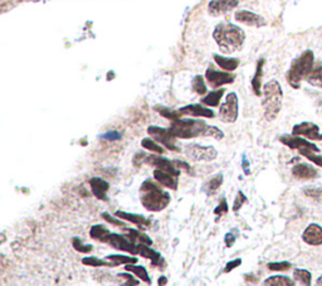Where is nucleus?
<instances>
[{"label":"nucleus","mask_w":322,"mask_h":286,"mask_svg":"<svg viewBox=\"0 0 322 286\" xmlns=\"http://www.w3.org/2000/svg\"><path fill=\"white\" fill-rule=\"evenodd\" d=\"M213 37L224 53H232L240 50L245 39L244 32L232 23L218 24L213 32Z\"/></svg>","instance_id":"1"},{"label":"nucleus","mask_w":322,"mask_h":286,"mask_svg":"<svg viewBox=\"0 0 322 286\" xmlns=\"http://www.w3.org/2000/svg\"><path fill=\"white\" fill-rule=\"evenodd\" d=\"M140 193H141L140 201L147 211L160 212L166 208L170 203L169 193L162 190L151 181L143 182L140 188Z\"/></svg>","instance_id":"2"},{"label":"nucleus","mask_w":322,"mask_h":286,"mask_svg":"<svg viewBox=\"0 0 322 286\" xmlns=\"http://www.w3.org/2000/svg\"><path fill=\"white\" fill-rule=\"evenodd\" d=\"M282 99L283 92L278 81L272 80L264 84L262 106L264 110V118L268 121H272L278 116L282 108Z\"/></svg>","instance_id":"3"},{"label":"nucleus","mask_w":322,"mask_h":286,"mask_svg":"<svg viewBox=\"0 0 322 286\" xmlns=\"http://www.w3.org/2000/svg\"><path fill=\"white\" fill-rule=\"evenodd\" d=\"M315 63V56L312 51H305L299 58L292 62L291 68L287 72V81L293 89H300L301 81L305 80L307 73Z\"/></svg>","instance_id":"4"},{"label":"nucleus","mask_w":322,"mask_h":286,"mask_svg":"<svg viewBox=\"0 0 322 286\" xmlns=\"http://www.w3.org/2000/svg\"><path fill=\"white\" fill-rule=\"evenodd\" d=\"M208 125L203 120L194 119H178L174 120L171 124V130L177 138L181 139H191L196 136L205 135Z\"/></svg>","instance_id":"5"},{"label":"nucleus","mask_w":322,"mask_h":286,"mask_svg":"<svg viewBox=\"0 0 322 286\" xmlns=\"http://www.w3.org/2000/svg\"><path fill=\"white\" fill-rule=\"evenodd\" d=\"M185 152L195 162H210V160H214L218 155V151L213 146H203L199 144L188 145L185 148Z\"/></svg>","instance_id":"6"},{"label":"nucleus","mask_w":322,"mask_h":286,"mask_svg":"<svg viewBox=\"0 0 322 286\" xmlns=\"http://www.w3.org/2000/svg\"><path fill=\"white\" fill-rule=\"evenodd\" d=\"M147 133L151 138H154V140L158 141V143H161L162 145H165L170 150L180 151L177 148V145H175L177 136L174 135V133L170 129H162V127L159 126H150L147 129Z\"/></svg>","instance_id":"7"},{"label":"nucleus","mask_w":322,"mask_h":286,"mask_svg":"<svg viewBox=\"0 0 322 286\" xmlns=\"http://www.w3.org/2000/svg\"><path fill=\"white\" fill-rule=\"evenodd\" d=\"M219 118L223 122H234L238 118V96L234 92L227 96L226 101L219 108Z\"/></svg>","instance_id":"8"},{"label":"nucleus","mask_w":322,"mask_h":286,"mask_svg":"<svg viewBox=\"0 0 322 286\" xmlns=\"http://www.w3.org/2000/svg\"><path fill=\"white\" fill-rule=\"evenodd\" d=\"M105 242L108 245H111L115 249L121 250V251H126L132 253V255H136L139 253V249H137V245H135V242H132L129 237L117 235V233H110L105 239Z\"/></svg>","instance_id":"9"},{"label":"nucleus","mask_w":322,"mask_h":286,"mask_svg":"<svg viewBox=\"0 0 322 286\" xmlns=\"http://www.w3.org/2000/svg\"><path fill=\"white\" fill-rule=\"evenodd\" d=\"M280 140H281V143H283L285 145L288 146V148L293 149V150H299L300 154L306 150H312L316 152L320 151V149H318L315 144L310 143V141L305 140V139H301L297 135H293V136L283 135V136H281Z\"/></svg>","instance_id":"10"},{"label":"nucleus","mask_w":322,"mask_h":286,"mask_svg":"<svg viewBox=\"0 0 322 286\" xmlns=\"http://www.w3.org/2000/svg\"><path fill=\"white\" fill-rule=\"evenodd\" d=\"M205 77H207L210 86L219 87L223 86V84L234 82L235 76L229 72H220V71H216L213 67H209L207 70V72H205Z\"/></svg>","instance_id":"11"},{"label":"nucleus","mask_w":322,"mask_h":286,"mask_svg":"<svg viewBox=\"0 0 322 286\" xmlns=\"http://www.w3.org/2000/svg\"><path fill=\"white\" fill-rule=\"evenodd\" d=\"M293 135H302L306 138L311 139V140H322V134L320 133V127L317 125L312 124V122H301L293 126L292 130Z\"/></svg>","instance_id":"12"},{"label":"nucleus","mask_w":322,"mask_h":286,"mask_svg":"<svg viewBox=\"0 0 322 286\" xmlns=\"http://www.w3.org/2000/svg\"><path fill=\"white\" fill-rule=\"evenodd\" d=\"M146 163L150 165H154V167H156V169H161V170L167 171V173L172 174V175L175 177H179L180 174L179 168H177L175 163H171L169 159H166V158L155 157V155H147V157H146Z\"/></svg>","instance_id":"13"},{"label":"nucleus","mask_w":322,"mask_h":286,"mask_svg":"<svg viewBox=\"0 0 322 286\" xmlns=\"http://www.w3.org/2000/svg\"><path fill=\"white\" fill-rule=\"evenodd\" d=\"M302 238L311 246H320L322 245V227L316 223H311L305 230Z\"/></svg>","instance_id":"14"},{"label":"nucleus","mask_w":322,"mask_h":286,"mask_svg":"<svg viewBox=\"0 0 322 286\" xmlns=\"http://www.w3.org/2000/svg\"><path fill=\"white\" fill-rule=\"evenodd\" d=\"M179 113L181 115H190L194 118H214V111L210 108L204 107V106L199 105V103H193V105H188L185 107L179 108Z\"/></svg>","instance_id":"15"},{"label":"nucleus","mask_w":322,"mask_h":286,"mask_svg":"<svg viewBox=\"0 0 322 286\" xmlns=\"http://www.w3.org/2000/svg\"><path fill=\"white\" fill-rule=\"evenodd\" d=\"M238 5V0H212L208 5L209 13L213 15H221L228 13Z\"/></svg>","instance_id":"16"},{"label":"nucleus","mask_w":322,"mask_h":286,"mask_svg":"<svg viewBox=\"0 0 322 286\" xmlns=\"http://www.w3.org/2000/svg\"><path fill=\"white\" fill-rule=\"evenodd\" d=\"M234 18H235V20L240 21V23L247 24V26H252V27L266 26V20H264L261 15L256 14V13L248 12V10H239V12L235 13Z\"/></svg>","instance_id":"17"},{"label":"nucleus","mask_w":322,"mask_h":286,"mask_svg":"<svg viewBox=\"0 0 322 286\" xmlns=\"http://www.w3.org/2000/svg\"><path fill=\"white\" fill-rule=\"evenodd\" d=\"M90 185L94 197L102 201H107V192L110 189V184L106 181L101 178H92L90 181Z\"/></svg>","instance_id":"18"},{"label":"nucleus","mask_w":322,"mask_h":286,"mask_svg":"<svg viewBox=\"0 0 322 286\" xmlns=\"http://www.w3.org/2000/svg\"><path fill=\"white\" fill-rule=\"evenodd\" d=\"M154 178H155L159 183L170 188V189H177L178 188V177L172 175V174L167 173V171L161 170V169H155V170H154Z\"/></svg>","instance_id":"19"},{"label":"nucleus","mask_w":322,"mask_h":286,"mask_svg":"<svg viewBox=\"0 0 322 286\" xmlns=\"http://www.w3.org/2000/svg\"><path fill=\"white\" fill-rule=\"evenodd\" d=\"M305 80L310 84H312V86L322 89V62L317 61L313 63L312 68L307 73Z\"/></svg>","instance_id":"20"},{"label":"nucleus","mask_w":322,"mask_h":286,"mask_svg":"<svg viewBox=\"0 0 322 286\" xmlns=\"http://www.w3.org/2000/svg\"><path fill=\"white\" fill-rule=\"evenodd\" d=\"M292 174H293L296 178L302 179V181H308V179H313L317 175V171L316 169H313L311 165L307 164H297L294 165L292 169Z\"/></svg>","instance_id":"21"},{"label":"nucleus","mask_w":322,"mask_h":286,"mask_svg":"<svg viewBox=\"0 0 322 286\" xmlns=\"http://www.w3.org/2000/svg\"><path fill=\"white\" fill-rule=\"evenodd\" d=\"M150 245H146V244H139L137 245V249H139V253L142 256V257H146V258H150L151 261H153V265L156 266L159 265V263H161L162 261V257L161 255L159 253L158 251H155V250L150 249Z\"/></svg>","instance_id":"22"},{"label":"nucleus","mask_w":322,"mask_h":286,"mask_svg":"<svg viewBox=\"0 0 322 286\" xmlns=\"http://www.w3.org/2000/svg\"><path fill=\"white\" fill-rule=\"evenodd\" d=\"M116 217L121 219H125L129 221V222L135 223V225H139V226H148L150 225V221H147L143 216H140V214H134V213H127V212H122V211H117L115 213Z\"/></svg>","instance_id":"23"},{"label":"nucleus","mask_w":322,"mask_h":286,"mask_svg":"<svg viewBox=\"0 0 322 286\" xmlns=\"http://www.w3.org/2000/svg\"><path fill=\"white\" fill-rule=\"evenodd\" d=\"M263 64H264V59H259L258 64H257V71L254 77L252 78V87H253V91L257 96H261V78L263 76Z\"/></svg>","instance_id":"24"},{"label":"nucleus","mask_w":322,"mask_h":286,"mask_svg":"<svg viewBox=\"0 0 322 286\" xmlns=\"http://www.w3.org/2000/svg\"><path fill=\"white\" fill-rule=\"evenodd\" d=\"M214 59L216 63H218V66L226 71H234L235 68L239 66V59L237 58H227V57H221L219 56V54H214Z\"/></svg>","instance_id":"25"},{"label":"nucleus","mask_w":322,"mask_h":286,"mask_svg":"<svg viewBox=\"0 0 322 286\" xmlns=\"http://www.w3.org/2000/svg\"><path fill=\"white\" fill-rule=\"evenodd\" d=\"M221 183H223V175H221V174H216V175H214L213 178H210L209 181H208V183L204 185V189L203 190H204L208 195L214 194L216 190L219 189Z\"/></svg>","instance_id":"26"},{"label":"nucleus","mask_w":322,"mask_h":286,"mask_svg":"<svg viewBox=\"0 0 322 286\" xmlns=\"http://www.w3.org/2000/svg\"><path fill=\"white\" fill-rule=\"evenodd\" d=\"M223 95H224V89L216 90V91H213V92H210V94H208L207 96L202 100V102L204 103V105L210 106V107H215V106L219 105V101H220Z\"/></svg>","instance_id":"27"},{"label":"nucleus","mask_w":322,"mask_h":286,"mask_svg":"<svg viewBox=\"0 0 322 286\" xmlns=\"http://www.w3.org/2000/svg\"><path fill=\"white\" fill-rule=\"evenodd\" d=\"M126 237H129L132 242H136L139 241L140 244H146V245H151L153 241L150 239V237L146 236L145 233H141L140 231L137 230H129L126 228Z\"/></svg>","instance_id":"28"},{"label":"nucleus","mask_w":322,"mask_h":286,"mask_svg":"<svg viewBox=\"0 0 322 286\" xmlns=\"http://www.w3.org/2000/svg\"><path fill=\"white\" fill-rule=\"evenodd\" d=\"M125 270H127V271H130V272H134L139 279L143 280L146 284H150L151 282L150 277H148V275H147V271H146L145 268H142V266H136L135 263H127V265L125 266Z\"/></svg>","instance_id":"29"},{"label":"nucleus","mask_w":322,"mask_h":286,"mask_svg":"<svg viewBox=\"0 0 322 286\" xmlns=\"http://www.w3.org/2000/svg\"><path fill=\"white\" fill-rule=\"evenodd\" d=\"M110 233H111L110 231H108L105 226H101V225H94L90 231L91 238L97 239V241H101V242H105V239H106V237L110 235Z\"/></svg>","instance_id":"30"},{"label":"nucleus","mask_w":322,"mask_h":286,"mask_svg":"<svg viewBox=\"0 0 322 286\" xmlns=\"http://www.w3.org/2000/svg\"><path fill=\"white\" fill-rule=\"evenodd\" d=\"M264 285H270V286H293L296 285V282L292 281L291 279H288L287 276H272L264 281Z\"/></svg>","instance_id":"31"},{"label":"nucleus","mask_w":322,"mask_h":286,"mask_svg":"<svg viewBox=\"0 0 322 286\" xmlns=\"http://www.w3.org/2000/svg\"><path fill=\"white\" fill-rule=\"evenodd\" d=\"M106 260H110L113 265H127V263L137 262V258L125 255H108Z\"/></svg>","instance_id":"32"},{"label":"nucleus","mask_w":322,"mask_h":286,"mask_svg":"<svg viewBox=\"0 0 322 286\" xmlns=\"http://www.w3.org/2000/svg\"><path fill=\"white\" fill-rule=\"evenodd\" d=\"M293 277L294 280L300 282L302 285H311V279H312V275H311L310 271L307 270H302V269H297L296 271L293 272Z\"/></svg>","instance_id":"33"},{"label":"nucleus","mask_w":322,"mask_h":286,"mask_svg":"<svg viewBox=\"0 0 322 286\" xmlns=\"http://www.w3.org/2000/svg\"><path fill=\"white\" fill-rule=\"evenodd\" d=\"M83 265L87 266H93V268H101V266H112L113 263H108L107 261L100 260L97 257H85L82 258Z\"/></svg>","instance_id":"34"},{"label":"nucleus","mask_w":322,"mask_h":286,"mask_svg":"<svg viewBox=\"0 0 322 286\" xmlns=\"http://www.w3.org/2000/svg\"><path fill=\"white\" fill-rule=\"evenodd\" d=\"M143 149H147V150L158 152V154H162L164 152V149L161 148L159 144H156L153 139H143L141 143Z\"/></svg>","instance_id":"35"},{"label":"nucleus","mask_w":322,"mask_h":286,"mask_svg":"<svg viewBox=\"0 0 322 286\" xmlns=\"http://www.w3.org/2000/svg\"><path fill=\"white\" fill-rule=\"evenodd\" d=\"M72 245H73V247H75L76 251H78V252L88 253L93 250V247H92L91 245H85L82 242V239L78 238V237H75V238L72 239Z\"/></svg>","instance_id":"36"},{"label":"nucleus","mask_w":322,"mask_h":286,"mask_svg":"<svg viewBox=\"0 0 322 286\" xmlns=\"http://www.w3.org/2000/svg\"><path fill=\"white\" fill-rule=\"evenodd\" d=\"M193 89L196 94L204 95L207 92V86H205L204 78L202 76H195L193 80Z\"/></svg>","instance_id":"37"},{"label":"nucleus","mask_w":322,"mask_h":286,"mask_svg":"<svg viewBox=\"0 0 322 286\" xmlns=\"http://www.w3.org/2000/svg\"><path fill=\"white\" fill-rule=\"evenodd\" d=\"M156 111H159V113H160L161 115L164 116V118L171 120V121L180 119V116H181L179 110L172 111V110H170V108H166V107H156Z\"/></svg>","instance_id":"38"},{"label":"nucleus","mask_w":322,"mask_h":286,"mask_svg":"<svg viewBox=\"0 0 322 286\" xmlns=\"http://www.w3.org/2000/svg\"><path fill=\"white\" fill-rule=\"evenodd\" d=\"M267 266H268L270 271H287V270L292 268L291 263L287 262V261H282V262H269Z\"/></svg>","instance_id":"39"},{"label":"nucleus","mask_w":322,"mask_h":286,"mask_svg":"<svg viewBox=\"0 0 322 286\" xmlns=\"http://www.w3.org/2000/svg\"><path fill=\"white\" fill-rule=\"evenodd\" d=\"M205 135L212 136V138L216 139V140H220V139L224 138L223 131H221V130H219L218 127H215V126H208L207 131H205Z\"/></svg>","instance_id":"40"},{"label":"nucleus","mask_w":322,"mask_h":286,"mask_svg":"<svg viewBox=\"0 0 322 286\" xmlns=\"http://www.w3.org/2000/svg\"><path fill=\"white\" fill-rule=\"evenodd\" d=\"M245 202H247V197H245V195H244V193L238 192L237 198H235L234 204H233V211H234V212L239 211L240 207H242Z\"/></svg>","instance_id":"41"},{"label":"nucleus","mask_w":322,"mask_h":286,"mask_svg":"<svg viewBox=\"0 0 322 286\" xmlns=\"http://www.w3.org/2000/svg\"><path fill=\"white\" fill-rule=\"evenodd\" d=\"M305 194L307 197L312 198V200H322V189H315V188H306L304 190Z\"/></svg>","instance_id":"42"},{"label":"nucleus","mask_w":322,"mask_h":286,"mask_svg":"<svg viewBox=\"0 0 322 286\" xmlns=\"http://www.w3.org/2000/svg\"><path fill=\"white\" fill-rule=\"evenodd\" d=\"M316 151H312V150H306L304 152H301L304 157L307 158V159H310L311 162L316 163L317 165H320V167H322V157H318V155L315 154Z\"/></svg>","instance_id":"43"},{"label":"nucleus","mask_w":322,"mask_h":286,"mask_svg":"<svg viewBox=\"0 0 322 286\" xmlns=\"http://www.w3.org/2000/svg\"><path fill=\"white\" fill-rule=\"evenodd\" d=\"M227 211H228V204H227V201L223 198V201H221L220 204H219V206L214 209V213L216 214V216H220V214L227 213Z\"/></svg>","instance_id":"44"},{"label":"nucleus","mask_w":322,"mask_h":286,"mask_svg":"<svg viewBox=\"0 0 322 286\" xmlns=\"http://www.w3.org/2000/svg\"><path fill=\"white\" fill-rule=\"evenodd\" d=\"M240 263H242V260H240V258H235V260L229 261V262L226 265V269H224V271L231 272L232 270H234L235 268H238V266H239Z\"/></svg>","instance_id":"45"},{"label":"nucleus","mask_w":322,"mask_h":286,"mask_svg":"<svg viewBox=\"0 0 322 286\" xmlns=\"http://www.w3.org/2000/svg\"><path fill=\"white\" fill-rule=\"evenodd\" d=\"M121 136H122V135H121L118 131H108V133H106V134L102 135V138L106 139V140L115 141V140H120Z\"/></svg>","instance_id":"46"},{"label":"nucleus","mask_w":322,"mask_h":286,"mask_svg":"<svg viewBox=\"0 0 322 286\" xmlns=\"http://www.w3.org/2000/svg\"><path fill=\"white\" fill-rule=\"evenodd\" d=\"M235 233L233 232H228L226 235V237H224V241H226V246L227 247H232L233 245L235 244Z\"/></svg>","instance_id":"47"},{"label":"nucleus","mask_w":322,"mask_h":286,"mask_svg":"<svg viewBox=\"0 0 322 286\" xmlns=\"http://www.w3.org/2000/svg\"><path fill=\"white\" fill-rule=\"evenodd\" d=\"M118 276H120L121 279H127L126 285H139V281H136L130 274H120Z\"/></svg>","instance_id":"48"},{"label":"nucleus","mask_w":322,"mask_h":286,"mask_svg":"<svg viewBox=\"0 0 322 286\" xmlns=\"http://www.w3.org/2000/svg\"><path fill=\"white\" fill-rule=\"evenodd\" d=\"M102 217H104V218L106 219L107 222L112 223V225H115V226H123V223L121 222V221L115 219V218H113V217H111L108 213H102Z\"/></svg>","instance_id":"49"},{"label":"nucleus","mask_w":322,"mask_h":286,"mask_svg":"<svg viewBox=\"0 0 322 286\" xmlns=\"http://www.w3.org/2000/svg\"><path fill=\"white\" fill-rule=\"evenodd\" d=\"M175 163V165H178V167H179V169H181V168H185V170L186 171H190V167H189L188 164H186V163H184V162H179V160H177V162H174Z\"/></svg>","instance_id":"50"},{"label":"nucleus","mask_w":322,"mask_h":286,"mask_svg":"<svg viewBox=\"0 0 322 286\" xmlns=\"http://www.w3.org/2000/svg\"><path fill=\"white\" fill-rule=\"evenodd\" d=\"M243 168H244L245 174H250V170H248V162L245 159L243 160Z\"/></svg>","instance_id":"51"},{"label":"nucleus","mask_w":322,"mask_h":286,"mask_svg":"<svg viewBox=\"0 0 322 286\" xmlns=\"http://www.w3.org/2000/svg\"><path fill=\"white\" fill-rule=\"evenodd\" d=\"M165 285L166 284V277H160V280H159V285Z\"/></svg>","instance_id":"52"},{"label":"nucleus","mask_w":322,"mask_h":286,"mask_svg":"<svg viewBox=\"0 0 322 286\" xmlns=\"http://www.w3.org/2000/svg\"><path fill=\"white\" fill-rule=\"evenodd\" d=\"M316 284H317V285H322V276L318 277V280H317V282H316Z\"/></svg>","instance_id":"53"}]
</instances>
